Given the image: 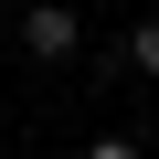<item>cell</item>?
Instances as JSON below:
<instances>
[{
    "label": "cell",
    "mask_w": 159,
    "mask_h": 159,
    "mask_svg": "<svg viewBox=\"0 0 159 159\" xmlns=\"http://www.w3.org/2000/svg\"><path fill=\"white\" fill-rule=\"evenodd\" d=\"M21 53H32V64H74V53H85L74 0H32V11H21Z\"/></svg>",
    "instance_id": "cell-1"
},
{
    "label": "cell",
    "mask_w": 159,
    "mask_h": 159,
    "mask_svg": "<svg viewBox=\"0 0 159 159\" xmlns=\"http://www.w3.org/2000/svg\"><path fill=\"white\" fill-rule=\"evenodd\" d=\"M127 64H138V74H148V85H159V11H148V21H138V32H127Z\"/></svg>",
    "instance_id": "cell-2"
},
{
    "label": "cell",
    "mask_w": 159,
    "mask_h": 159,
    "mask_svg": "<svg viewBox=\"0 0 159 159\" xmlns=\"http://www.w3.org/2000/svg\"><path fill=\"white\" fill-rule=\"evenodd\" d=\"M85 159H148V138H127V127H106V138H85Z\"/></svg>",
    "instance_id": "cell-3"
}]
</instances>
